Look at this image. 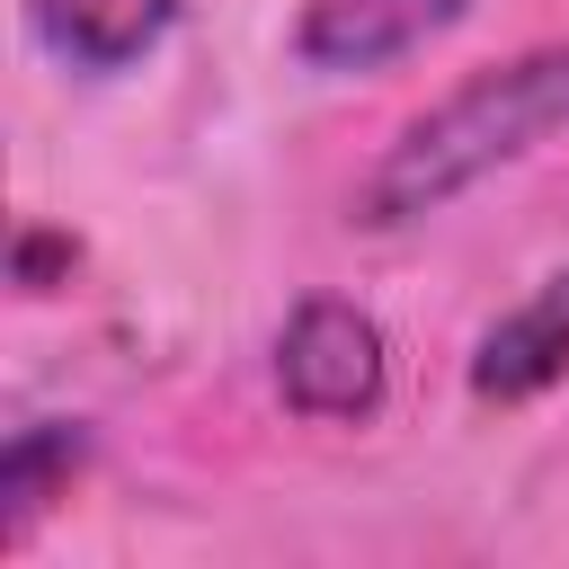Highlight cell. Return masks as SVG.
Instances as JSON below:
<instances>
[{"instance_id": "obj_3", "label": "cell", "mask_w": 569, "mask_h": 569, "mask_svg": "<svg viewBox=\"0 0 569 569\" xmlns=\"http://www.w3.org/2000/svg\"><path fill=\"white\" fill-rule=\"evenodd\" d=\"M471 0H302L293 18V53L311 71H382L418 44H436L445 27H462Z\"/></svg>"}, {"instance_id": "obj_4", "label": "cell", "mask_w": 569, "mask_h": 569, "mask_svg": "<svg viewBox=\"0 0 569 569\" xmlns=\"http://www.w3.org/2000/svg\"><path fill=\"white\" fill-rule=\"evenodd\" d=\"M560 373H569V267L542 276L516 311H498L480 329V347H471V400L516 409V400H542Z\"/></svg>"}, {"instance_id": "obj_2", "label": "cell", "mask_w": 569, "mask_h": 569, "mask_svg": "<svg viewBox=\"0 0 569 569\" xmlns=\"http://www.w3.org/2000/svg\"><path fill=\"white\" fill-rule=\"evenodd\" d=\"M382 382H391V356H382L373 311H356L347 293L293 302V320L276 329V391H284L293 418L356 427V418L382 409Z\"/></svg>"}, {"instance_id": "obj_1", "label": "cell", "mask_w": 569, "mask_h": 569, "mask_svg": "<svg viewBox=\"0 0 569 569\" xmlns=\"http://www.w3.org/2000/svg\"><path fill=\"white\" fill-rule=\"evenodd\" d=\"M551 133H569V44H533L516 62H489L462 89H445L427 116H409L382 142V160L356 196V222L365 231L427 222L453 196H471L480 178H498L507 160L542 151Z\"/></svg>"}, {"instance_id": "obj_7", "label": "cell", "mask_w": 569, "mask_h": 569, "mask_svg": "<svg viewBox=\"0 0 569 569\" xmlns=\"http://www.w3.org/2000/svg\"><path fill=\"white\" fill-rule=\"evenodd\" d=\"M71 258H80V240L53 231V222H27V231L9 240V276H18V293H53V284L71 276Z\"/></svg>"}, {"instance_id": "obj_5", "label": "cell", "mask_w": 569, "mask_h": 569, "mask_svg": "<svg viewBox=\"0 0 569 569\" xmlns=\"http://www.w3.org/2000/svg\"><path fill=\"white\" fill-rule=\"evenodd\" d=\"M178 27V0H36V36L71 71H133Z\"/></svg>"}, {"instance_id": "obj_6", "label": "cell", "mask_w": 569, "mask_h": 569, "mask_svg": "<svg viewBox=\"0 0 569 569\" xmlns=\"http://www.w3.org/2000/svg\"><path fill=\"white\" fill-rule=\"evenodd\" d=\"M80 462H89V427H71V418H44V427L9 436V453H0V551H18L36 533V516L53 498H71Z\"/></svg>"}]
</instances>
